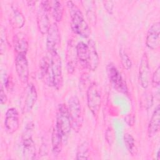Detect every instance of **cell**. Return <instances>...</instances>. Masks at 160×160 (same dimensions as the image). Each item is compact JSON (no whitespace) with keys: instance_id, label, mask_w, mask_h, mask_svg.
Returning a JSON list of instances; mask_svg holds the SVG:
<instances>
[{"instance_id":"26","label":"cell","mask_w":160,"mask_h":160,"mask_svg":"<svg viewBox=\"0 0 160 160\" xmlns=\"http://www.w3.org/2000/svg\"><path fill=\"white\" fill-rule=\"evenodd\" d=\"M12 21L13 22V25L18 28H21L23 26L24 24V18L22 13L18 11L17 9L13 10V15L12 18Z\"/></svg>"},{"instance_id":"7","label":"cell","mask_w":160,"mask_h":160,"mask_svg":"<svg viewBox=\"0 0 160 160\" xmlns=\"http://www.w3.org/2000/svg\"><path fill=\"white\" fill-rule=\"evenodd\" d=\"M15 67L18 76L21 81L26 84L29 79V65L25 54H17L15 59Z\"/></svg>"},{"instance_id":"21","label":"cell","mask_w":160,"mask_h":160,"mask_svg":"<svg viewBox=\"0 0 160 160\" xmlns=\"http://www.w3.org/2000/svg\"><path fill=\"white\" fill-rule=\"evenodd\" d=\"M62 142L63 138L60 132L55 127V128L52 130L51 136L52 151L54 156H58L61 152L62 146Z\"/></svg>"},{"instance_id":"20","label":"cell","mask_w":160,"mask_h":160,"mask_svg":"<svg viewBox=\"0 0 160 160\" xmlns=\"http://www.w3.org/2000/svg\"><path fill=\"white\" fill-rule=\"evenodd\" d=\"M73 45L74 44L71 42H69L68 44L67 48V67L68 70L69 72H72L74 71V67L78 59L76 53V46L74 47Z\"/></svg>"},{"instance_id":"27","label":"cell","mask_w":160,"mask_h":160,"mask_svg":"<svg viewBox=\"0 0 160 160\" xmlns=\"http://www.w3.org/2000/svg\"><path fill=\"white\" fill-rule=\"evenodd\" d=\"M119 56L123 68L126 69H131L132 66V62L126 52L122 49H121L119 51Z\"/></svg>"},{"instance_id":"2","label":"cell","mask_w":160,"mask_h":160,"mask_svg":"<svg viewBox=\"0 0 160 160\" xmlns=\"http://www.w3.org/2000/svg\"><path fill=\"white\" fill-rule=\"evenodd\" d=\"M71 128V121L68 107L64 104H61L59 105L57 111L56 128L61 134L63 141L68 139Z\"/></svg>"},{"instance_id":"19","label":"cell","mask_w":160,"mask_h":160,"mask_svg":"<svg viewBox=\"0 0 160 160\" xmlns=\"http://www.w3.org/2000/svg\"><path fill=\"white\" fill-rule=\"evenodd\" d=\"M76 53L78 59L84 68H87L89 56V49L88 44L82 41L78 42L76 45Z\"/></svg>"},{"instance_id":"16","label":"cell","mask_w":160,"mask_h":160,"mask_svg":"<svg viewBox=\"0 0 160 160\" xmlns=\"http://www.w3.org/2000/svg\"><path fill=\"white\" fill-rule=\"evenodd\" d=\"M37 24L39 31L42 34H47L50 27L48 11L43 9L41 6L39 8L37 13Z\"/></svg>"},{"instance_id":"22","label":"cell","mask_w":160,"mask_h":160,"mask_svg":"<svg viewBox=\"0 0 160 160\" xmlns=\"http://www.w3.org/2000/svg\"><path fill=\"white\" fill-rule=\"evenodd\" d=\"M82 6L86 11V16L88 20L92 24L96 23V13L93 7L94 2L91 1H81Z\"/></svg>"},{"instance_id":"4","label":"cell","mask_w":160,"mask_h":160,"mask_svg":"<svg viewBox=\"0 0 160 160\" xmlns=\"http://www.w3.org/2000/svg\"><path fill=\"white\" fill-rule=\"evenodd\" d=\"M106 72L113 88L122 94H128V88L126 82L117 68L113 64L109 63L106 67Z\"/></svg>"},{"instance_id":"14","label":"cell","mask_w":160,"mask_h":160,"mask_svg":"<svg viewBox=\"0 0 160 160\" xmlns=\"http://www.w3.org/2000/svg\"><path fill=\"white\" fill-rule=\"evenodd\" d=\"M37 98L38 93L35 86L32 84H29L27 89L24 107L22 109L24 113H28L32 110L36 102Z\"/></svg>"},{"instance_id":"1","label":"cell","mask_w":160,"mask_h":160,"mask_svg":"<svg viewBox=\"0 0 160 160\" xmlns=\"http://www.w3.org/2000/svg\"><path fill=\"white\" fill-rule=\"evenodd\" d=\"M67 6L71 17L72 30L74 33L84 38H88L91 33L90 28L81 10L71 1L67 2Z\"/></svg>"},{"instance_id":"31","label":"cell","mask_w":160,"mask_h":160,"mask_svg":"<svg viewBox=\"0 0 160 160\" xmlns=\"http://www.w3.org/2000/svg\"><path fill=\"white\" fill-rule=\"evenodd\" d=\"M124 121L126 122V123L129 126H132L134 125V122H135V119H134V116L131 114H128L126 116V117L124 118Z\"/></svg>"},{"instance_id":"6","label":"cell","mask_w":160,"mask_h":160,"mask_svg":"<svg viewBox=\"0 0 160 160\" xmlns=\"http://www.w3.org/2000/svg\"><path fill=\"white\" fill-rule=\"evenodd\" d=\"M51 62L53 86L58 90L62 86L63 76L61 60L57 51L51 53Z\"/></svg>"},{"instance_id":"32","label":"cell","mask_w":160,"mask_h":160,"mask_svg":"<svg viewBox=\"0 0 160 160\" xmlns=\"http://www.w3.org/2000/svg\"><path fill=\"white\" fill-rule=\"evenodd\" d=\"M0 101L1 104H4L7 101V96L5 94L2 86H1V92H0Z\"/></svg>"},{"instance_id":"10","label":"cell","mask_w":160,"mask_h":160,"mask_svg":"<svg viewBox=\"0 0 160 160\" xmlns=\"http://www.w3.org/2000/svg\"><path fill=\"white\" fill-rule=\"evenodd\" d=\"M4 126L9 134H13L19 128V116L17 109L11 108L8 109L5 115Z\"/></svg>"},{"instance_id":"28","label":"cell","mask_w":160,"mask_h":160,"mask_svg":"<svg viewBox=\"0 0 160 160\" xmlns=\"http://www.w3.org/2000/svg\"><path fill=\"white\" fill-rule=\"evenodd\" d=\"M160 82V67L158 66L153 73L152 78V83L153 86H159Z\"/></svg>"},{"instance_id":"30","label":"cell","mask_w":160,"mask_h":160,"mask_svg":"<svg viewBox=\"0 0 160 160\" xmlns=\"http://www.w3.org/2000/svg\"><path fill=\"white\" fill-rule=\"evenodd\" d=\"M105 138H106V139L107 142H108V144L109 145H111L113 142V134H112V130L110 128H108V129L106 130Z\"/></svg>"},{"instance_id":"25","label":"cell","mask_w":160,"mask_h":160,"mask_svg":"<svg viewBox=\"0 0 160 160\" xmlns=\"http://www.w3.org/2000/svg\"><path fill=\"white\" fill-rule=\"evenodd\" d=\"M89 158V144L84 141L78 148L76 152V159H88Z\"/></svg>"},{"instance_id":"33","label":"cell","mask_w":160,"mask_h":160,"mask_svg":"<svg viewBox=\"0 0 160 160\" xmlns=\"http://www.w3.org/2000/svg\"><path fill=\"white\" fill-rule=\"evenodd\" d=\"M157 159H159V150H158V152H157Z\"/></svg>"},{"instance_id":"29","label":"cell","mask_w":160,"mask_h":160,"mask_svg":"<svg viewBox=\"0 0 160 160\" xmlns=\"http://www.w3.org/2000/svg\"><path fill=\"white\" fill-rule=\"evenodd\" d=\"M103 4L106 11L109 14H112L113 13V8H114L113 2L111 1H103Z\"/></svg>"},{"instance_id":"18","label":"cell","mask_w":160,"mask_h":160,"mask_svg":"<svg viewBox=\"0 0 160 160\" xmlns=\"http://www.w3.org/2000/svg\"><path fill=\"white\" fill-rule=\"evenodd\" d=\"M89 49V56L88 64V69L91 71H95L99 65V56L96 48V44L93 40L90 39L88 42Z\"/></svg>"},{"instance_id":"24","label":"cell","mask_w":160,"mask_h":160,"mask_svg":"<svg viewBox=\"0 0 160 160\" xmlns=\"http://www.w3.org/2000/svg\"><path fill=\"white\" fill-rule=\"evenodd\" d=\"M124 142L128 152L132 156H135L137 149L135 144V140L132 136L129 133H125L124 134Z\"/></svg>"},{"instance_id":"15","label":"cell","mask_w":160,"mask_h":160,"mask_svg":"<svg viewBox=\"0 0 160 160\" xmlns=\"http://www.w3.org/2000/svg\"><path fill=\"white\" fill-rule=\"evenodd\" d=\"M160 108L158 105L155 108L148 124V134L149 138L154 136L159 130Z\"/></svg>"},{"instance_id":"8","label":"cell","mask_w":160,"mask_h":160,"mask_svg":"<svg viewBox=\"0 0 160 160\" xmlns=\"http://www.w3.org/2000/svg\"><path fill=\"white\" fill-rule=\"evenodd\" d=\"M146 46L152 50H156L160 46V23L154 22L149 28L146 39Z\"/></svg>"},{"instance_id":"13","label":"cell","mask_w":160,"mask_h":160,"mask_svg":"<svg viewBox=\"0 0 160 160\" xmlns=\"http://www.w3.org/2000/svg\"><path fill=\"white\" fill-rule=\"evenodd\" d=\"M22 154L26 159L32 160L36 158V147L31 134H24L23 135Z\"/></svg>"},{"instance_id":"12","label":"cell","mask_w":160,"mask_h":160,"mask_svg":"<svg viewBox=\"0 0 160 160\" xmlns=\"http://www.w3.org/2000/svg\"><path fill=\"white\" fill-rule=\"evenodd\" d=\"M39 70L42 81L49 86H53L51 58L49 59L48 56H44L41 59Z\"/></svg>"},{"instance_id":"3","label":"cell","mask_w":160,"mask_h":160,"mask_svg":"<svg viewBox=\"0 0 160 160\" xmlns=\"http://www.w3.org/2000/svg\"><path fill=\"white\" fill-rule=\"evenodd\" d=\"M70 116L72 128L74 131H79L82 122V116L81 104L76 96H72L68 101V107Z\"/></svg>"},{"instance_id":"5","label":"cell","mask_w":160,"mask_h":160,"mask_svg":"<svg viewBox=\"0 0 160 160\" xmlns=\"http://www.w3.org/2000/svg\"><path fill=\"white\" fill-rule=\"evenodd\" d=\"M87 102L92 114L94 116H98L101 108V99L98 86L96 82H92L88 88Z\"/></svg>"},{"instance_id":"9","label":"cell","mask_w":160,"mask_h":160,"mask_svg":"<svg viewBox=\"0 0 160 160\" xmlns=\"http://www.w3.org/2000/svg\"><path fill=\"white\" fill-rule=\"evenodd\" d=\"M60 41L61 38L58 26L56 22H54L50 25L47 32L46 47L50 53L56 51L60 44Z\"/></svg>"},{"instance_id":"11","label":"cell","mask_w":160,"mask_h":160,"mask_svg":"<svg viewBox=\"0 0 160 160\" xmlns=\"http://www.w3.org/2000/svg\"><path fill=\"white\" fill-rule=\"evenodd\" d=\"M150 69L149 59L146 52H144L141 57L139 68V79L142 88L146 89L149 86Z\"/></svg>"},{"instance_id":"23","label":"cell","mask_w":160,"mask_h":160,"mask_svg":"<svg viewBox=\"0 0 160 160\" xmlns=\"http://www.w3.org/2000/svg\"><path fill=\"white\" fill-rule=\"evenodd\" d=\"M52 16L56 22H59L62 20L63 17V6L61 2L59 1H53V4L51 6Z\"/></svg>"},{"instance_id":"17","label":"cell","mask_w":160,"mask_h":160,"mask_svg":"<svg viewBox=\"0 0 160 160\" xmlns=\"http://www.w3.org/2000/svg\"><path fill=\"white\" fill-rule=\"evenodd\" d=\"M13 46L17 54H26L28 49V41L26 34L22 32H18L13 38Z\"/></svg>"}]
</instances>
